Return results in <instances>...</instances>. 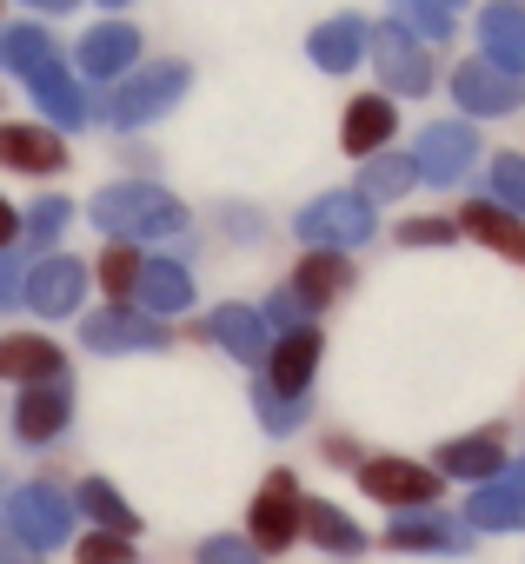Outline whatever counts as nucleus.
<instances>
[{
    "label": "nucleus",
    "instance_id": "nucleus-16",
    "mask_svg": "<svg viewBox=\"0 0 525 564\" xmlns=\"http://www.w3.org/2000/svg\"><path fill=\"white\" fill-rule=\"evenodd\" d=\"M393 127H399V107H393L386 94H360V100L346 107V120H340V147H346L353 160H373V153L393 140Z\"/></svg>",
    "mask_w": 525,
    "mask_h": 564
},
{
    "label": "nucleus",
    "instance_id": "nucleus-11",
    "mask_svg": "<svg viewBox=\"0 0 525 564\" xmlns=\"http://www.w3.org/2000/svg\"><path fill=\"white\" fill-rule=\"evenodd\" d=\"M133 61H140V34H133L127 21H100V28H87L81 47H74V67H81L87 80H107V87L127 80Z\"/></svg>",
    "mask_w": 525,
    "mask_h": 564
},
{
    "label": "nucleus",
    "instance_id": "nucleus-44",
    "mask_svg": "<svg viewBox=\"0 0 525 564\" xmlns=\"http://www.w3.org/2000/svg\"><path fill=\"white\" fill-rule=\"evenodd\" d=\"M432 8H452V0H432Z\"/></svg>",
    "mask_w": 525,
    "mask_h": 564
},
{
    "label": "nucleus",
    "instance_id": "nucleus-35",
    "mask_svg": "<svg viewBox=\"0 0 525 564\" xmlns=\"http://www.w3.org/2000/svg\"><path fill=\"white\" fill-rule=\"evenodd\" d=\"M472 524H525V498H512V491H479V498H472Z\"/></svg>",
    "mask_w": 525,
    "mask_h": 564
},
{
    "label": "nucleus",
    "instance_id": "nucleus-15",
    "mask_svg": "<svg viewBox=\"0 0 525 564\" xmlns=\"http://www.w3.org/2000/svg\"><path fill=\"white\" fill-rule=\"evenodd\" d=\"M28 94H34V107H41L61 133H67V127H81V120L94 113V107H87V94H81V80L61 67V54H54L47 67H34V74H28Z\"/></svg>",
    "mask_w": 525,
    "mask_h": 564
},
{
    "label": "nucleus",
    "instance_id": "nucleus-40",
    "mask_svg": "<svg viewBox=\"0 0 525 564\" xmlns=\"http://www.w3.org/2000/svg\"><path fill=\"white\" fill-rule=\"evenodd\" d=\"M326 465H366V452L353 438H326Z\"/></svg>",
    "mask_w": 525,
    "mask_h": 564
},
{
    "label": "nucleus",
    "instance_id": "nucleus-20",
    "mask_svg": "<svg viewBox=\"0 0 525 564\" xmlns=\"http://www.w3.org/2000/svg\"><path fill=\"white\" fill-rule=\"evenodd\" d=\"M300 538H313L320 551H340V557L366 551V531L340 505H326V498H300Z\"/></svg>",
    "mask_w": 525,
    "mask_h": 564
},
{
    "label": "nucleus",
    "instance_id": "nucleus-13",
    "mask_svg": "<svg viewBox=\"0 0 525 564\" xmlns=\"http://www.w3.org/2000/svg\"><path fill=\"white\" fill-rule=\"evenodd\" d=\"M67 379V352L47 333H8L0 339V386H47Z\"/></svg>",
    "mask_w": 525,
    "mask_h": 564
},
{
    "label": "nucleus",
    "instance_id": "nucleus-43",
    "mask_svg": "<svg viewBox=\"0 0 525 564\" xmlns=\"http://www.w3.org/2000/svg\"><path fill=\"white\" fill-rule=\"evenodd\" d=\"M100 8H107V14H114V8H127V0H100Z\"/></svg>",
    "mask_w": 525,
    "mask_h": 564
},
{
    "label": "nucleus",
    "instance_id": "nucleus-24",
    "mask_svg": "<svg viewBox=\"0 0 525 564\" xmlns=\"http://www.w3.org/2000/svg\"><path fill=\"white\" fill-rule=\"evenodd\" d=\"M472 166V133L465 127H426L419 140V173L426 180H459Z\"/></svg>",
    "mask_w": 525,
    "mask_h": 564
},
{
    "label": "nucleus",
    "instance_id": "nucleus-31",
    "mask_svg": "<svg viewBox=\"0 0 525 564\" xmlns=\"http://www.w3.org/2000/svg\"><path fill=\"white\" fill-rule=\"evenodd\" d=\"M67 219H74V206L47 193V199H34V206H28V219H21V239H28V246H54V239L67 232Z\"/></svg>",
    "mask_w": 525,
    "mask_h": 564
},
{
    "label": "nucleus",
    "instance_id": "nucleus-18",
    "mask_svg": "<svg viewBox=\"0 0 525 564\" xmlns=\"http://www.w3.org/2000/svg\"><path fill=\"white\" fill-rule=\"evenodd\" d=\"M233 359H246V366H259L267 359V346H274V326H267V313H253V306H219L213 313V326H206Z\"/></svg>",
    "mask_w": 525,
    "mask_h": 564
},
{
    "label": "nucleus",
    "instance_id": "nucleus-8",
    "mask_svg": "<svg viewBox=\"0 0 525 564\" xmlns=\"http://www.w3.org/2000/svg\"><path fill=\"white\" fill-rule=\"evenodd\" d=\"M366 232H373L366 193H326V199H313V206L300 213V239H307V246H333V252H346V246H360Z\"/></svg>",
    "mask_w": 525,
    "mask_h": 564
},
{
    "label": "nucleus",
    "instance_id": "nucleus-12",
    "mask_svg": "<svg viewBox=\"0 0 525 564\" xmlns=\"http://www.w3.org/2000/svg\"><path fill=\"white\" fill-rule=\"evenodd\" d=\"M0 166L14 173H61L67 166V133L34 127V120H0Z\"/></svg>",
    "mask_w": 525,
    "mask_h": 564
},
{
    "label": "nucleus",
    "instance_id": "nucleus-39",
    "mask_svg": "<svg viewBox=\"0 0 525 564\" xmlns=\"http://www.w3.org/2000/svg\"><path fill=\"white\" fill-rule=\"evenodd\" d=\"M8 246H21V206L0 199V252H8Z\"/></svg>",
    "mask_w": 525,
    "mask_h": 564
},
{
    "label": "nucleus",
    "instance_id": "nucleus-26",
    "mask_svg": "<svg viewBox=\"0 0 525 564\" xmlns=\"http://www.w3.org/2000/svg\"><path fill=\"white\" fill-rule=\"evenodd\" d=\"M74 505H81V511H87L100 531H114V538H133V531H140V511H133V505H127V498H120L107 478H81Z\"/></svg>",
    "mask_w": 525,
    "mask_h": 564
},
{
    "label": "nucleus",
    "instance_id": "nucleus-27",
    "mask_svg": "<svg viewBox=\"0 0 525 564\" xmlns=\"http://www.w3.org/2000/svg\"><path fill=\"white\" fill-rule=\"evenodd\" d=\"M54 54H61V47H54V34H47V28H34V21H28V28H0V67L21 74V80H28L34 67H47Z\"/></svg>",
    "mask_w": 525,
    "mask_h": 564
},
{
    "label": "nucleus",
    "instance_id": "nucleus-21",
    "mask_svg": "<svg viewBox=\"0 0 525 564\" xmlns=\"http://www.w3.org/2000/svg\"><path fill=\"white\" fill-rule=\"evenodd\" d=\"M140 272H147V259H140L133 239H107V252L94 259V279H100L107 306H133L140 300Z\"/></svg>",
    "mask_w": 525,
    "mask_h": 564
},
{
    "label": "nucleus",
    "instance_id": "nucleus-29",
    "mask_svg": "<svg viewBox=\"0 0 525 564\" xmlns=\"http://www.w3.org/2000/svg\"><path fill=\"white\" fill-rule=\"evenodd\" d=\"M386 544H393V551H459V531L439 524V518H399V524L386 531Z\"/></svg>",
    "mask_w": 525,
    "mask_h": 564
},
{
    "label": "nucleus",
    "instance_id": "nucleus-17",
    "mask_svg": "<svg viewBox=\"0 0 525 564\" xmlns=\"http://www.w3.org/2000/svg\"><path fill=\"white\" fill-rule=\"evenodd\" d=\"M379 74H386V87H399V94H426L432 87V61H426V47L406 34V28H379Z\"/></svg>",
    "mask_w": 525,
    "mask_h": 564
},
{
    "label": "nucleus",
    "instance_id": "nucleus-22",
    "mask_svg": "<svg viewBox=\"0 0 525 564\" xmlns=\"http://www.w3.org/2000/svg\"><path fill=\"white\" fill-rule=\"evenodd\" d=\"M459 232H472V239H485L492 252H505V259H518V265H525V219L499 213L492 199H472V206H459Z\"/></svg>",
    "mask_w": 525,
    "mask_h": 564
},
{
    "label": "nucleus",
    "instance_id": "nucleus-34",
    "mask_svg": "<svg viewBox=\"0 0 525 564\" xmlns=\"http://www.w3.org/2000/svg\"><path fill=\"white\" fill-rule=\"evenodd\" d=\"M485 41H492V61L499 67H512V61H525V28L499 8V14H485Z\"/></svg>",
    "mask_w": 525,
    "mask_h": 564
},
{
    "label": "nucleus",
    "instance_id": "nucleus-41",
    "mask_svg": "<svg viewBox=\"0 0 525 564\" xmlns=\"http://www.w3.org/2000/svg\"><path fill=\"white\" fill-rule=\"evenodd\" d=\"M21 286H28V279H21L8 259H0V306H14V300H21Z\"/></svg>",
    "mask_w": 525,
    "mask_h": 564
},
{
    "label": "nucleus",
    "instance_id": "nucleus-42",
    "mask_svg": "<svg viewBox=\"0 0 525 564\" xmlns=\"http://www.w3.org/2000/svg\"><path fill=\"white\" fill-rule=\"evenodd\" d=\"M28 8H41V14H67V8H81V0H28Z\"/></svg>",
    "mask_w": 525,
    "mask_h": 564
},
{
    "label": "nucleus",
    "instance_id": "nucleus-37",
    "mask_svg": "<svg viewBox=\"0 0 525 564\" xmlns=\"http://www.w3.org/2000/svg\"><path fill=\"white\" fill-rule=\"evenodd\" d=\"M459 232V219H406L399 226V246H446Z\"/></svg>",
    "mask_w": 525,
    "mask_h": 564
},
{
    "label": "nucleus",
    "instance_id": "nucleus-19",
    "mask_svg": "<svg viewBox=\"0 0 525 564\" xmlns=\"http://www.w3.org/2000/svg\"><path fill=\"white\" fill-rule=\"evenodd\" d=\"M140 306H147L153 319L186 313V306H193V272H186L180 259H147V272H140Z\"/></svg>",
    "mask_w": 525,
    "mask_h": 564
},
{
    "label": "nucleus",
    "instance_id": "nucleus-1",
    "mask_svg": "<svg viewBox=\"0 0 525 564\" xmlns=\"http://www.w3.org/2000/svg\"><path fill=\"white\" fill-rule=\"evenodd\" d=\"M94 226L107 232V239H173V232H186V206L173 199V193H160L153 180H120V186H100L94 193Z\"/></svg>",
    "mask_w": 525,
    "mask_h": 564
},
{
    "label": "nucleus",
    "instance_id": "nucleus-32",
    "mask_svg": "<svg viewBox=\"0 0 525 564\" xmlns=\"http://www.w3.org/2000/svg\"><path fill=\"white\" fill-rule=\"evenodd\" d=\"M74 564H133V538L87 531V538H74Z\"/></svg>",
    "mask_w": 525,
    "mask_h": 564
},
{
    "label": "nucleus",
    "instance_id": "nucleus-3",
    "mask_svg": "<svg viewBox=\"0 0 525 564\" xmlns=\"http://www.w3.org/2000/svg\"><path fill=\"white\" fill-rule=\"evenodd\" d=\"M8 524H14V544L54 551V544L74 538V498H67L54 478H28V485L8 498Z\"/></svg>",
    "mask_w": 525,
    "mask_h": 564
},
{
    "label": "nucleus",
    "instance_id": "nucleus-46",
    "mask_svg": "<svg viewBox=\"0 0 525 564\" xmlns=\"http://www.w3.org/2000/svg\"><path fill=\"white\" fill-rule=\"evenodd\" d=\"M0 8H8V0H0Z\"/></svg>",
    "mask_w": 525,
    "mask_h": 564
},
{
    "label": "nucleus",
    "instance_id": "nucleus-36",
    "mask_svg": "<svg viewBox=\"0 0 525 564\" xmlns=\"http://www.w3.org/2000/svg\"><path fill=\"white\" fill-rule=\"evenodd\" d=\"M193 564H267L246 538H206L200 551H193Z\"/></svg>",
    "mask_w": 525,
    "mask_h": 564
},
{
    "label": "nucleus",
    "instance_id": "nucleus-38",
    "mask_svg": "<svg viewBox=\"0 0 525 564\" xmlns=\"http://www.w3.org/2000/svg\"><path fill=\"white\" fill-rule=\"evenodd\" d=\"M492 186H499L505 199H518V206H525V160H512V153H505V160L492 166Z\"/></svg>",
    "mask_w": 525,
    "mask_h": 564
},
{
    "label": "nucleus",
    "instance_id": "nucleus-6",
    "mask_svg": "<svg viewBox=\"0 0 525 564\" xmlns=\"http://www.w3.org/2000/svg\"><path fill=\"white\" fill-rule=\"evenodd\" d=\"M439 485H446V478H439L432 465H419V458H366V465H360V491L379 498V505H393V511L432 505Z\"/></svg>",
    "mask_w": 525,
    "mask_h": 564
},
{
    "label": "nucleus",
    "instance_id": "nucleus-5",
    "mask_svg": "<svg viewBox=\"0 0 525 564\" xmlns=\"http://www.w3.org/2000/svg\"><path fill=\"white\" fill-rule=\"evenodd\" d=\"M87 259H74V252H41V265H28V286H21V300L41 313V319H74L81 313V300H87Z\"/></svg>",
    "mask_w": 525,
    "mask_h": 564
},
{
    "label": "nucleus",
    "instance_id": "nucleus-28",
    "mask_svg": "<svg viewBox=\"0 0 525 564\" xmlns=\"http://www.w3.org/2000/svg\"><path fill=\"white\" fill-rule=\"evenodd\" d=\"M439 471H452V478H492V471H499V438L485 432V438L446 445V452H439Z\"/></svg>",
    "mask_w": 525,
    "mask_h": 564
},
{
    "label": "nucleus",
    "instance_id": "nucleus-45",
    "mask_svg": "<svg viewBox=\"0 0 525 564\" xmlns=\"http://www.w3.org/2000/svg\"><path fill=\"white\" fill-rule=\"evenodd\" d=\"M0 107H8V94H0Z\"/></svg>",
    "mask_w": 525,
    "mask_h": 564
},
{
    "label": "nucleus",
    "instance_id": "nucleus-7",
    "mask_svg": "<svg viewBox=\"0 0 525 564\" xmlns=\"http://www.w3.org/2000/svg\"><path fill=\"white\" fill-rule=\"evenodd\" d=\"M320 352H326V339H320V326L307 319V326H293V333H274V346H267V379L259 386H274L280 399H307V386H313V372H320Z\"/></svg>",
    "mask_w": 525,
    "mask_h": 564
},
{
    "label": "nucleus",
    "instance_id": "nucleus-25",
    "mask_svg": "<svg viewBox=\"0 0 525 564\" xmlns=\"http://www.w3.org/2000/svg\"><path fill=\"white\" fill-rule=\"evenodd\" d=\"M360 61H366V28H360L353 14H340V21H326V28L313 34V67L346 74V67H360Z\"/></svg>",
    "mask_w": 525,
    "mask_h": 564
},
{
    "label": "nucleus",
    "instance_id": "nucleus-30",
    "mask_svg": "<svg viewBox=\"0 0 525 564\" xmlns=\"http://www.w3.org/2000/svg\"><path fill=\"white\" fill-rule=\"evenodd\" d=\"M413 180H419V166H413V160L379 153V160H366V186H360V193H366V199H399Z\"/></svg>",
    "mask_w": 525,
    "mask_h": 564
},
{
    "label": "nucleus",
    "instance_id": "nucleus-23",
    "mask_svg": "<svg viewBox=\"0 0 525 564\" xmlns=\"http://www.w3.org/2000/svg\"><path fill=\"white\" fill-rule=\"evenodd\" d=\"M452 94H459V107H472V113H512V107H518V80H505V74L485 67V61L459 67Z\"/></svg>",
    "mask_w": 525,
    "mask_h": 564
},
{
    "label": "nucleus",
    "instance_id": "nucleus-33",
    "mask_svg": "<svg viewBox=\"0 0 525 564\" xmlns=\"http://www.w3.org/2000/svg\"><path fill=\"white\" fill-rule=\"evenodd\" d=\"M253 405L267 419V432H300V419H307V399H280L274 386H253Z\"/></svg>",
    "mask_w": 525,
    "mask_h": 564
},
{
    "label": "nucleus",
    "instance_id": "nucleus-4",
    "mask_svg": "<svg viewBox=\"0 0 525 564\" xmlns=\"http://www.w3.org/2000/svg\"><path fill=\"white\" fill-rule=\"evenodd\" d=\"M300 538V478L293 471H274L267 485L253 491V505H246V544L259 551V557H280L287 544Z\"/></svg>",
    "mask_w": 525,
    "mask_h": 564
},
{
    "label": "nucleus",
    "instance_id": "nucleus-14",
    "mask_svg": "<svg viewBox=\"0 0 525 564\" xmlns=\"http://www.w3.org/2000/svg\"><path fill=\"white\" fill-rule=\"evenodd\" d=\"M67 419H74V392H67V379L21 386V399H14V432H21V445H47V438H61Z\"/></svg>",
    "mask_w": 525,
    "mask_h": 564
},
{
    "label": "nucleus",
    "instance_id": "nucleus-10",
    "mask_svg": "<svg viewBox=\"0 0 525 564\" xmlns=\"http://www.w3.org/2000/svg\"><path fill=\"white\" fill-rule=\"evenodd\" d=\"M346 286H353V265H346V252H333V246H313V252L293 265V279H287V293L300 300L307 319H320L333 300H346Z\"/></svg>",
    "mask_w": 525,
    "mask_h": 564
},
{
    "label": "nucleus",
    "instance_id": "nucleus-2",
    "mask_svg": "<svg viewBox=\"0 0 525 564\" xmlns=\"http://www.w3.org/2000/svg\"><path fill=\"white\" fill-rule=\"evenodd\" d=\"M186 87H193V67H186V61H153V67H133L120 87H107L94 113H100L114 133H133V127L160 120V113H167Z\"/></svg>",
    "mask_w": 525,
    "mask_h": 564
},
{
    "label": "nucleus",
    "instance_id": "nucleus-9",
    "mask_svg": "<svg viewBox=\"0 0 525 564\" xmlns=\"http://www.w3.org/2000/svg\"><path fill=\"white\" fill-rule=\"evenodd\" d=\"M87 352H160L167 346V319L153 313H133V306H107L81 326Z\"/></svg>",
    "mask_w": 525,
    "mask_h": 564
}]
</instances>
